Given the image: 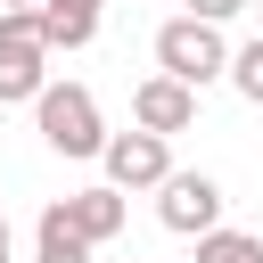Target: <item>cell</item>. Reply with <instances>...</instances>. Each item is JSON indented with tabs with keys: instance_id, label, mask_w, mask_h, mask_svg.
<instances>
[{
	"instance_id": "1",
	"label": "cell",
	"mask_w": 263,
	"mask_h": 263,
	"mask_svg": "<svg viewBox=\"0 0 263 263\" xmlns=\"http://www.w3.org/2000/svg\"><path fill=\"white\" fill-rule=\"evenodd\" d=\"M222 66H230L222 25H197V16H164V25H156V74H164V82L205 90V82H222Z\"/></svg>"
},
{
	"instance_id": "2",
	"label": "cell",
	"mask_w": 263,
	"mask_h": 263,
	"mask_svg": "<svg viewBox=\"0 0 263 263\" xmlns=\"http://www.w3.org/2000/svg\"><path fill=\"white\" fill-rule=\"evenodd\" d=\"M33 132L58 148V156H99L107 148V123H99V99L82 90V82H41V99H33Z\"/></svg>"
},
{
	"instance_id": "3",
	"label": "cell",
	"mask_w": 263,
	"mask_h": 263,
	"mask_svg": "<svg viewBox=\"0 0 263 263\" xmlns=\"http://www.w3.org/2000/svg\"><path fill=\"white\" fill-rule=\"evenodd\" d=\"M156 222H164L173 238L222 230V181H214V173H164V181H156Z\"/></svg>"
},
{
	"instance_id": "4",
	"label": "cell",
	"mask_w": 263,
	"mask_h": 263,
	"mask_svg": "<svg viewBox=\"0 0 263 263\" xmlns=\"http://www.w3.org/2000/svg\"><path fill=\"white\" fill-rule=\"evenodd\" d=\"M41 82H49V49L33 16H0V107H33Z\"/></svg>"
},
{
	"instance_id": "5",
	"label": "cell",
	"mask_w": 263,
	"mask_h": 263,
	"mask_svg": "<svg viewBox=\"0 0 263 263\" xmlns=\"http://www.w3.org/2000/svg\"><path fill=\"white\" fill-rule=\"evenodd\" d=\"M99 164H107V189H115V197L156 189V181L173 173V140H156V132H107Z\"/></svg>"
},
{
	"instance_id": "6",
	"label": "cell",
	"mask_w": 263,
	"mask_h": 263,
	"mask_svg": "<svg viewBox=\"0 0 263 263\" xmlns=\"http://www.w3.org/2000/svg\"><path fill=\"white\" fill-rule=\"evenodd\" d=\"M189 123H197V90H181V82H164V74H148V82L132 90V132L173 140V132H189Z\"/></svg>"
},
{
	"instance_id": "7",
	"label": "cell",
	"mask_w": 263,
	"mask_h": 263,
	"mask_svg": "<svg viewBox=\"0 0 263 263\" xmlns=\"http://www.w3.org/2000/svg\"><path fill=\"white\" fill-rule=\"evenodd\" d=\"M99 16H107V0H41L33 8V33H41L49 58H66V49H90Z\"/></svg>"
},
{
	"instance_id": "8",
	"label": "cell",
	"mask_w": 263,
	"mask_h": 263,
	"mask_svg": "<svg viewBox=\"0 0 263 263\" xmlns=\"http://www.w3.org/2000/svg\"><path fill=\"white\" fill-rule=\"evenodd\" d=\"M58 214H66V222H74L90 247H107V238L123 230V197H115L107 181H99V189H74V197H58Z\"/></svg>"
},
{
	"instance_id": "9",
	"label": "cell",
	"mask_w": 263,
	"mask_h": 263,
	"mask_svg": "<svg viewBox=\"0 0 263 263\" xmlns=\"http://www.w3.org/2000/svg\"><path fill=\"white\" fill-rule=\"evenodd\" d=\"M90 255H99V247H90L58 205H41V222H33V263H90Z\"/></svg>"
},
{
	"instance_id": "10",
	"label": "cell",
	"mask_w": 263,
	"mask_h": 263,
	"mask_svg": "<svg viewBox=\"0 0 263 263\" xmlns=\"http://www.w3.org/2000/svg\"><path fill=\"white\" fill-rule=\"evenodd\" d=\"M197 263H263V238L255 230H205L197 238Z\"/></svg>"
},
{
	"instance_id": "11",
	"label": "cell",
	"mask_w": 263,
	"mask_h": 263,
	"mask_svg": "<svg viewBox=\"0 0 263 263\" xmlns=\"http://www.w3.org/2000/svg\"><path fill=\"white\" fill-rule=\"evenodd\" d=\"M222 74H230V90H238V99H255V107H263V33H255L247 49H230V66H222Z\"/></svg>"
},
{
	"instance_id": "12",
	"label": "cell",
	"mask_w": 263,
	"mask_h": 263,
	"mask_svg": "<svg viewBox=\"0 0 263 263\" xmlns=\"http://www.w3.org/2000/svg\"><path fill=\"white\" fill-rule=\"evenodd\" d=\"M238 8H247V0H189V8H181V16H197V25H230V16H238Z\"/></svg>"
},
{
	"instance_id": "13",
	"label": "cell",
	"mask_w": 263,
	"mask_h": 263,
	"mask_svg": "<svg viewBox=\"0 0 263 263\" xmlns=\"http://www.w3.org/2000/svg\"><path fill=\"white\" fill-rule=\"evenodd\" d=\"M33 8H41V0H0V16H33Z\"/></svg>"
},
{
	"instance_id": "14",
	"label": "cell",
	"mask_w": 263,
	"mask_h": 263,
	"mask_svg": "<svg viewBox=\"0 0 263 263\" xmlns=\"http://www.w3.org/2000/svg\"><path fill=\"white\" fill-rule=\"evenodd\" d=\"M0 263H16V238H8V214H0Z\"/></svg>"
},
{
	"instance_id": "15",
	"label": "cell",
	"mask_w": 263,
	"mask_h": 263,
	"mask_svg": "<svg viewBox=\"0 0 263 263\" xmlns=\"http://www.w3.org/2000/svg\"><path fill=\"white\" fill-rule=\"evenodd\" d=\"M247 8H263V0H247Z\"/></svg>"
}]
</instances>
